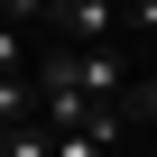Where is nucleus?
<instances>
[{
  "label": "nucleus",
  "mask_w": 157,
  "mask_h": 157,
  "mask_svg": "<svg viewBox=\"0 0 157 157\" xmlns=\"http://www.w3.org/2000/svg\"><path fill=\"white\" fill-rule=\"evenodd\" d=\"M129 129H157V65H139V83H129Z\"/></svg>",
  "instance_id": "f257e3e1"
},
{
  "label": "nucleus",
  "mask_w": 157,
  "mask_h": 157,
  "mask_svg": "<svg viewBox=\"0 0 157 157\" xmlns=\"http://www.w3.org/2000/svg\"><path fill=\"white\" fill-rule=\"evenodd\" d=\"M56 157H111V148H102L93 129H56Z\"/></svg>",
  "instance_id": "f03ea898"
}]
</instances>
